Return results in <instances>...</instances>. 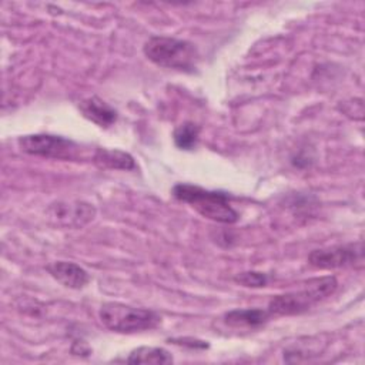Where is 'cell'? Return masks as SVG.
Returning a JSON list of instances; mask_svg holds the SVG:
<instances>
[{"label": "cell", "mask_w": 365, "mask_h": 365, "mask_svg": "<svg viewBox=\"0 0 365 365\" xmlns=\"http://www.w3.org/2000/svg\"><path fill=\"white\" fill-rule=\"evenodd\" d=\"M94 163L100 168L106 170H135L137 164L131 154L121 150L97 148L93 157Z\"/></svg>", "instance_id": "8fae6325"}, {"label": "cell", "mask_w": 365, "mask_h": 365, "mask_svg": "<svg viewBox=\"0 0 365 365\" xmlns=\"http://www.w3.org/2000/svg\"><path fill=\"white\" fill-rule=\"evenodd\" d=\"M271 317L272 315L268 312V309L244 308L225 312L222 321L232 328H259L267 324Z\"/></svg>", "instance_id": "30bf717a"}, {"label": "cell", "mask_w": 365, "mask_h": 365, "mask_svg": "<svg viewBox=\"0 0 365 365\" xmlns=\"http://www.w3.org/2000/svg\"><path fill=\"white\" fill-rule=\"evenodd\" d=\"M17 144L27 154L56 160H74L80 148L74 141L51 134L23 135L19 137Z\"/></svg>", "instance_id": "5b68a950"}, {"label": "cell", "mask_w": 365, "mask_h": 365, "mask_svg": "<svg viewBox=\"0 0 365 365\" xmlns=\"http://www.w3.org/2000/svg\"><path fill=\"white\" fill-rule=\"evenodd\" d=\"M304 341L305 342H302V339H298L295 341V344L285 348L284 359L287 362L308 361L312 355H318L325 348V346H319V342L315 341L314 336L304 338Z\"/></svg>", "instance_id": "7c38bea8"}, {"label": "cell", "mask_w": 365, "mask_h": 365, "mask_svg": "<svg viewBox=\"0 0 365 365\" xmlns=\"http://www.w3.org/2000/svg\"><path fill=\"white\" fill-rule=\"evenodd\" d=\"M361 259H362L361 242L314 250L308 255V264L318 269H332V268L348 267Z\"/></svg>", "instance_id": "52a82bcc"}, {"label": "cell", "mask_w": 365, "mask_h": 365, "mask_svg": "<svg viewBox=\"0 0 365 365\" xmlns=\"http://www.w3.org/2000/svg\"><path fill=\"white\" fill-rule=\"evenodd\" d=\"M98 315L106 328L120 334H134L154 329L161 322V317L157 312L121 302L103 304Z\"/></svg>", "instance_id": "277c9868"}, {"label": "cell", "mask_w": 365, "mask_h": 365, "mask_svg": "<svg viewBox=\"0 0 365 365\" xmlns=\"http://www.w3.org/2000/svg\"><path fill=\"white\" fill-rule=\"evenodd\" d=\"M143 51L154 64L181 71H192L200 58L198 50L192 43L165 36L150 37Z\"/></svg>", "instance_id": "3957f363"}, {"label": "cell", "mask_w": 365, "mask_h": 365, "mask_svg": "<svg viewBox=\"0 0 365 365\" xmlns=\"http://www.w3.org/2000/svg\"><path fill=\"white\" fill-rule=\"evenodd\" d=\"M47 221L58 228H81L96 217V208L86 201H56L46 211Z\"/></svg>", "instance_id": "8992f818"}, {"label": "cell", "mask_w": 365, "mask_h": 365, "mask_svg": "<svg viewBox=\"0 0 365 365\" xmlns=\"http://www.w3.org/2000/svg\"><path fill=\"white\" fill-rule=\"evenodd\" d=\"M128 364H170L171 354L160 346H138L133 349L127 358Z\"/></svg>", "instance_id": "4fadbf2b"}, {"label": "cell", "mask_w": 365, "mask_h": 365, "mask_svg": "<svg viewBox=\"0 0 365 365\" xmlns=\"http://www.w3.org/2000/svg\"><path fill=\"white\" fill-rule=\"evenodd\" d=\"M173 344L190 346V348H208V344L200 339H192V338H180V339H170Z\"/></svg>", "instance_id": "2e32d148"}, {"label": "cell", "mask_w": 365, "mask_h": 365, "mask_svg": "<svg viewBox=\"0 0 365 365\" xmlns=\"http://www.w3.org/2000/svg\"><path fill=\"white\" fill-rule=\"evenodd\" d=\"M234 281L242 287L248 288H259L268 282V277L264 272L258 271H245L240 272L234 277Z\"/></svg>", "instance_id": "9a60e30c"}, {"label": "cell", "mask_w": 365, "mask_h": 365, "mask_svg": "<svg viewBox=\"0 0 365 365\" xmlns=\"http://www.w3.org/2000/svg\"><path fill=\"white\" fill-rule=\"evenodd\" d=\"M47 271L56 281L71 289H81L90 281L88 272L78 264L70 261H56L47 267Z\"/></svg>", "instance_id": "ba28073f"}, {"label": "cell", "mask_w": 365, "mask_h": 365, "mask_svg": "<svg viewBox=\"0 0 365 365\" xmlns=\"http://www.w3.org/2000/svg\"><path fill=\"white\" fill-rule=\"evenodd\" d=\"M78 108L87 120L93 121L98 127L107 128L113 125L117 120V111L108 103L96 96L83 100L78 104Z\"/></svg>", "instance_id": "9c48e42d"}, {"label": "cell", "mask_w": 365, "mask_h": 365, "mask_svg": "<svg viewBox=\"0 0 365 365\" xmlns=\"http://www.w3.org/2000/svg\"><path fill=\"white\" fill-rule=\"evenodd\" d=\"M174 143L180 150H194L200 138V127L194 123H182L174 130Z\"/></svg>", "instance_id": "5bb4252c"}, {"label": "cell", "mask_w": 365, "mask_h": 365, "mask_svg": "<svg viewBox=\"0 0 365 365\" xmlns=\"http://www.w3.org/2000/svg\"><path fill=\"white\" fill-rule=\"evenodd\" d=\"M173 195L178 201L190 204L198 214L208 220L222 224L238 221V212L231 207L225 192L205 190L192 184H177L173 188Z\"/></svg>", "instance_id": "7a4b0ae2"}, {"label": "cell", "mask_w": 365, "mask_h": 365, "mask_svg": "<svg viewBox=\"0 0 365 365\" xmlns=\"http://www.w3.org/2000/svg\"><path fill=\"white\" fill-rule=\"evenodd\" d=\"M338 281L332 275L308 279L302 288L275 295L268 302V312L271 315H297L309 309L317 302L334 294Z\"/></svg>", "instance_id": "6da1fadb"}]
</instances>
